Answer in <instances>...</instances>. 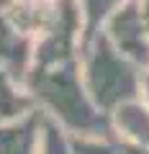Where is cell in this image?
I'll return each mask as SVG.
<instances>
[{
	"label": "cell",
	"instance_id": "cell-5",
	"mask_svg": "<svg viewBox=\"0 0 149 154\" xmlns=\"http://www.w3.org/2000/svg\"><path fill=\"white\" fill-rule=\"evenodd\" d=\"M33 49H36V41L18 31L0 11V64H5L23 85L33 64Z\"/></svg>",
	"mask_w": 149,
	"mask_h": 154
},
{
	"label": "cell",
	"instance_id": "cell-6",
	"mask_svg": "<svg viewBox=\"0 0 149 154\" xmlns=\"http://www.w3.org/2000/svg\"><path fill=\"white\" fill-rule=\"evenodd\" d=\"M108 118H110V128L118 136H123L126 141H131L134 146L149 154V108L139 98L116 108Z\"/></svg>",
	"mask_w": 149,
	"mask_h": 154
},
{
	"label": "cell",
	"instance_id": "cell-4",
	"mask_svg": "<svg viewBox=\"0 0 149 154\" xmlns=\"http://www.w3.org/2000/svg\"><path fill=\"white\" fill-rule=\"evenodd\" d=\"M44 116L33 108L31 113L0 123V154H41Z\"/></svg>",
	"mask_w": 149,
	"mask_h": 154
},
{
	"label": "cell",
	"instance_id": "cell-11",
	"mask_svg": "<svg viewBox=\"0 0 149 154\" xmlns=\"http://www.w3.org/2000/svg\"><path fill=\"white\" fill-rule=\"evenodd\" d=\"M139 100L149 108V64L141 69V82H139Z\"/></svg>",
	"mask_w": 149,
	"mask_h": 154
},
{
	"label": "cell",
	"instance_id": "cell-8",
	"mask_svg": "<svg viewBox=\"0 0 149 154\" xmlns=\"http://www.w3.org/2000/svg\"><path fill=\"white\" fill-rule=\"evenodd\" d=\"M70 146L75 154H147L123 136H118L113 128L105 134H95V136H67Z\"/></svg>",
	"mask_w": 149,
	"mask_h": 154
},
{
	"label": "cell",
	"instance_id": "cell-7",
	"mask_svg": "<svg viewBox=\"0 0 149 154\" xmlns=\"http://www.w3.org/2000/svg\"><path fill=\"white\" fill-rule=\"evenodd\" d=\"M31 110H33V103L26 93V85L5 64H0V123L21 118Z\"/></svg>",
	"mask_w": 149,
	"mask_h": 154
},
{
	"label": "cell",
	"instance_id": "cell-2",
	"mask_svg": "<svg viewBox=\"0 0 149 154\" xmlns=\"http://www.w3.org/2000/svg\"><path fill=\"white\" fill-rule=\"evenodd\" d=\"M141 69L144 67L113 49L103 33H98L80 51V77L85 90L105 116L139 98Z\"/></svg>",
	"mask_w": 149,
	"mask_h": 154
},
{
	"label": "cell",
	"instance_id": "cell-9",
	"mask_svg": "<svg viewBox=\"0 0 149 154\" xmlns=\"http://www.w3.org/2000/svg\"><path fill=\"white\" fill-rule=\"evenodd\" d=\"M126 0H75V5L80 11V21H82V49L90 44L100 31H103L105 21H108Z\"/></svg>",
	"mask_w": 149,
	"mask_h": 154
},
{
	"label": "cell",
	"instance_id": "cell-12",
	"mask_svg": "<svg viewBox=\"0 0 149 154\" xmlns=\"http://www.w3.org/2000/svg\"><path fill=\"white\" fill-rule=\"evenodd\" d=\"M136 3H139V8H141L144 18H147V23H149V0H136Z\"/></svg>",
	"mask_w": 149,
	"mask_h": 154
},
{
	"label": "cell",
	"instance_id": "cell-1",
	"mask_svg": "<svg viewBox=\"0 0 149 154\" xmlns=\"http://www.w3.org/2000/svg\"><path fill=\"white\" fill-rule=\"evenodd\" d=\"M33 108L67 136H95L110 131V118L93 103L80 77V59L33 67L26 77Z\"/></svg>",
	"mask_w": 149,
	"mask_h": 154
},
{
	"label": "cell",
	"instance_id": "cell-3",
	"mask_svg": "<svg viewBox=\"0 0 149 154\" xmlns=\"http://www.w3.org/2000/svg\"><path fill=\"white\" fill-rule=\"evenodd\" d=\"M100 33L108 38V44L113 49L121 51L134 64H139V67L149 64V23L136 0H126L105 21Z\"/></svg>",
	"mask_w": 149,
	"mask_h": 154
},
{
	"label": "cell",
	"instance_id": "cell-10",
	"mask_svg": "<svg viewBox=\"0 0 149 154\" xmlns=\"http://www.w3.org/2000/svg\"><path fill=\"white\" fill-rule=\"evenodd\" d=\"M46 121V118H44ZM41 154H75L70 146L67 134H62L54 123H44V141H41Z\"/></svg>",
	"mask_w": 149,
	"mask_h": 154
}]
</instances>
